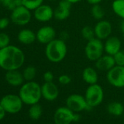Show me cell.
I'll use <instances>...</instances> for the list:
<instances>
[{
	"mask_svg": "<svg viewBox=\"0 0 124 124\" xmlns=\"http://www.w3.org/2000/svg\"><path fill=\"white\" fill-rule=\"evenodd\" d=\"M120 30H121L122 34L124 37V19H123V21L120 23Z\"/></svg>",
	"mask_w": 124,
	"mask_h": 124,
	"instance_id": "cell-37",
	"label": "cell"
},
{
	"mask_svg": "<svg viewBox=\"0 0 124 124\" xmlns=\"http://www.w3.org/2000/svg\"><path fill=\"white\" fill-rule=\"evenodd\" d=\"M10 36L5 32H0V49L4 48L10 45Z\"/></svg>",
	"mask_w": 124,
	"mask_h": 124,
	"instance_id": "cell-28",
	"label": "cell"
},
{
	"mask_svg": "<svg viewBox=\"0 0 124 124\" xmlns=\"http://www.w3.org/2000/svg\"><path fill=\"white\" fill-rule=\"evenodd\" d=\"M13 1V0H0V3L7 8Z\"/></svg>",
	"mask_w": 124,
	"mask_h": 124,
	"instance_id": "cell-34",
	"label": "cell"
},
{
	"mask_svg": "<svg viewBox=\"0 0 124 124\" xmlns=\"http://www.w3.org/2000/svg\"><path fill=\"white\" fill-rule=\"evenodd\" d=\"M58 83L63 85H69L72 82V78L70 75L64 74L61 75L58 77Z\"/></svg>",
	"mask_w": 124,
	"mask_h": 124,
	"instance_id": "cell-30",
	"label": "cell"
},
{
	"mask_svg": "<svg viewBox=\"0 0 124 124\" xmlns=\"http://www.w3.org/2000/svg\"><path fill=\"white\" fill-rule=\"evenodd\" d=\"M67 1H69L70 3H72L73 5V4H76V3H78V2H81L82 0H67Z\"/></svg>",
	"mask_w": 124,
	"mask_h": 124,
	"instance_id": "cell-38",
	"label": "cell"
},
{
	"mask_svg": "<svg viewBox=\"0 0 124 124\" xmlns=\"http://www.w3.org/2000/svg\"><path fill=\"white\" fill-rule=\"evenodd\" d=\"M23 103L21 97L15 94L5 95L0 101V104L4 107L6 112L9 113H17L21 111Z\"/></svg>",
	"mask_w": 124,
	"mask_h": 124,
	"instance_id": "cell-6",
	"label": "cell"
},
{
	"mask_svg": "<svg viewBox=\"0 0 124 124\" xmlns=\"http://www.w3.org/2000/svg\"><path fill=\"white\" fill-rule=\"evenodd\" d=\"M37 40L43 45H47L55 39L56 32L53 27L50 26H44L38 29L36 33Z\"/></svg>",
	"mask_w": 124,
	"mask_h": 124,
	"instance_id": "cell-13",
	"label": "cell"
},
{
	"mask_svg": "<svg viewBox=\"0 0 124 124\" xmlns=\"http://www.w3.org/2000/svg\"><path fill=\"white\" fill-rule=\"evenodd\" d=\"M81 35L85 40H87V42L96 37L94 29L89 26H85L83 27V29H81Z\"/></svg>",
	"mask_w": 124,
	"mask_h": 124,
	"instance_id": "cell-26",
	"label": "cell"
},
{
	"mask_svg": "<svg viewBox=\"0 0 124 124\" xmlns=\"http://www.w3.org/2000/svg\"><path fill=\"white\" fill-rule=\"evenodd\" d=\"M10 24V19L7 17L0 18V29H5Z\"/></svg>",
	"mask_w": 124,
	"mask_h": 124,
	"instance_id": "cell-32",
	"label": "cell"
},
{
	"mask_svg": "<svg viewBox=\"0 0 124 124\" xmlns=\"http://www.w3.org/2000/svg\"><path fill=\"white\" fill-rule=\"evenodd\" d=\"M23 5V1L22 0H13V1L10 4V5L7 8L8 10L12 11L14 9L20 7V6H22Z\"/></svg>",
	"mask_w": 124,
	"mask_h": 124,
	"instance_id": "cell-31",
	"label": "cell"
},
{
	"mask_svg": "<svg viewBox=\"0 0 124 124\" xmlns=\"http://www.w3.org/2000/svg\"><path fill=\"white\" fill-rule=\"evenodd\" d=\"M72 5V4L67 0H61L54 10V18L59 21L67 20L71 14Z\"/></svg>",
	"mask_w": 124,
	"mask_h": 124,
	"instance_id": "cell-14",
	"label": "cell"
},
{
	"mask_svg": "<svg viewBox=\"0 0 124 124\" xmlns=\"http://www.w3.org/2000/svg\"><path fill=\"white\" fill-rule=\"evenodd\" d=\"M109 83L115 88L124 87V66L115 65L107 72Z\"/></svg>",
	"mask_w": 124,
	"mask_h": 124,
	"instance_id": "cell-9",
	"label": "cell"
},
{
	"mask_svg": "<svg viewBox=\"0 0 124 124\" xmlns=\"http://www.w3.org/2000/svg\"><path fill=\"white\" fill-rule=\"evenodd\" d=\"M48 1H57V0H48Z\"/></svg>",
	"mask_w": 124,
	"mask_h": 124,
	"instance_id": "cell-39",
	"label": "cell"
},
{
	"mask_svg": "<svg viewBox=\"0 0 124 124\" xmlns=\"http://www.w3.org/2000/svg\"><path fill=\"white\" fill-rule=\"evenodd\" d=\"M34 17L39 22L46 23L54 18V10L50 5L42 4L34 10Z\"/></svg>",
	"mask_w": 124,
	"mask_h": 124,
	"instance_id": "cell-12",
	"label": "cell"
},
{
	"mask_svg": "<svg viewBox=\"0 0 124 124\" xmlns=\"http://www.w3.org/2000/svg\"><path fill=\"white\" fill-rule=\"evenodd\" d=\"M112 8L115 15L124 19V0H114Z\"/></svg>",
	"mask_w": 124,
	"mask_h": 124,
	"instance_id": "cell-23",
	"label": "cell"
},
{
	"mask_svg": "<svg viewBox=\"0 0 124 124\" xmlns=\"http://www.w3.org/2000/svg\"><path fill=\"white\" fill-rule=\"evenodd\" d=\"M121 41L118 37L110 36L107 39H105L104 43V52L107 54L114 56L118 51L121 50Z\"/></svg>",
	"mask_w": 124,
	"mask_h": 124,
	"instance_id": "cell-17",
	"label": "cell"
},
{
	"mask_svg": "<svg viewBox=\"0 0 124 124\" xmlns=\"http://www.w3.org/2000/svg\"><path fill=\"white\" fill-rule=\"evenodd\" d=\"M22 1L23 5L24 7H26L31 11H34L35 9L43 4L44 0H22Z\"/></svg>",
	"mask_w": 124,
	"mask_h": 124,
	"instance_id": "cell-27",
	"label": "cell"
},
{
	"mask_svg": "<svg viewBox=\"0 0 124 124\" xmlns=\"http://www.w3.org/2000/svg\"><path fill=\"white\" fill-rule=\"evenodd\" d=\"M19 96L26 104H37L42 98L41 86L33 80L27 81L22 85L19 91Z\"/></svg>",
	"mask_w": 124,
	"mask_h": 124,
	"instance_id": "cell-3",
	"label": "cell"
},
{
	"mask_svg": "<svg viewBox=\"0 0 124 124\" xmlns=\"http://www.w3.org/2000/svg\"><path fill=\"white\" fill-rule=\"evenodd\" d=\"M88 2V3H89L91 5H97V4H100L103 0H86Z\"/></svg>",
	"mask_w": 124,
	"mask_h": 124,
	"instance_id": "cell-36",
	"label": "cell"
},
{
	"mask_svg": "<svg viewBox=\"0 0 124 124\" xmlns=\"http://www.w3.org/2000/svg\"><path fill=\"white\" fill-rule=\"evenodd\" d=\"M5 109H4V107L0 104V120L2 119H3L5 116Z\"/></svg>",
	"mask_w": 124,
	"mask_h": 124,
	"instance_id": "cell-35",
	"label": "cell"
},
{
	"mask_svg": "<svg viewBox=\"0 0 124 124\" xmlns=\"http://www.w3.org/2000/svg\"><path fill=\"white\" fill-rule=\"evenodd\" d=\"M25 62V54L18 47L13 45L0 49V68L5 71L17 70Z\"/></svg>",
	"mask_w": 124,
	"mask_h": 124,
	"instance_id": "cell-1",
	"label": "cell"
},
{
	"mask_svg": "<svg viewBox=\"0 0 124 124\" xmlns=\"http://www.w3.org/2000/svg\"><path fill=\"white\" fill-rule=\"evenodd\" d=\"M85 98L88 104L91 107H96L101 104L104 99V90L98 83L89 85L85 93Z\"/></svg>",
	"mask_w": 124,
	"mask_h": 124,
	"instance_id": "cell-5",
	"label": "cell"
},
{
	"mask_svg": "<svg viewBox=\"0 0 124 124\" xmlns=\"http://www.w3.org/2000/svg\"><path fill=\"white\" fill-rule=\"evenodd\" d=\"M124 111V107L119 101L110 102L107 106V112L114 116H120Z\"/></svg>",
	"mask_w": 124,
	"mask_h": 124,
	"instance_id": "cell-21",
	"label": "cell"
},
{
	"mask_svg": "<svg viewBox=\"0 0 124 124\" xmlns=\"http://www.w3.org/2000/svg\"><path fill=\"white\" fill-rule=\"evenodd\" d=\"M42 96L47 101H54L59 95L58 86L53 82H45L41 86Z\"/></svg>",
	"mask_w": 124,
	"mask_h": 124,
	"instance_id": "cell-15",
	"label": "cell"
},
{
	"mask_svg": "<svg viewBox=\"0 0 124 124\" xmlns=\"http://www.w3.org/2000/svg\"><path fill=\"white\" fill-rule=\"evenodd\" d=\"M22 74L26 82L32 81L37 75V69L33 66H28L23 70Z\"/></svg>",
	"mask_w": 124,
	"mask_h": 124,
	"instance_id": "cell-25",
	"label": "cell"
},
{
	"mask_svg": "<svg viewBox=\"0 0 124 124\" xmlns=\"http://www.w3.org/2000/svg\"><path fill=\"white\" fill-rule=\"evenodd\" d=\"M104 48L102 40L95 37L87 42L85 47L86 58L91 61H96L104 55Z\"/></svg>",
	"mask_w": 124,
	"mask_h": 124,
	"instance_id": "cell-4",
	"label": "cell"
},
{
	"mask_svg": "<svg viewBox=\"0 0 124 124\" xmlns=\"http://www.w3.org/2000/svg\"><path fill=\"white\" fill-rule=\"evenodd\" d=\"M82 78L83 80L88 85L96 84L97 83L99 80V76L96 70L91 67H88L83 70L82 73Z\"/></svg>",
	"mask_w": 124,
	"mask_h": 124,
	"instance_id": "cell-20",
	"label": "cell"
},
{
	"mask_svg": "<svg viewBox=\"0 0 124 124\" xmlns=\"http://www.w3.org/2000/svg\"><path fill=\"white\" fill-rule=\"evenodd\" d=\"M67 107L74 112H80L91 108L87 103L85 96L80 94L73 93L70 95L66 101Z\"/></svg>",
	"mask_w": 124,
	"mask_h": 124,
	"instance_id": "cell-8",
	"label": "cell"
},
{
	"mask_svg": "<svg viewBox=\"0 0 124 124\" xmlns=\"http://www.w3.org/2000/svg\"><path fill=\"white\" fill-rule=\"evenodd\" d=\"M42 108L41 105H39L38 103L31 105V107L29 110V115L32 120L39 119L42 115Z\"/></svg>",
	"mask_w": 124,
	"mask_h": 124,
	"instance_id": "cell-24",
	"label": "cell"
},
{
	"mask_svg": "<svg viewBox=\"0 0 124 124\" xmlns=\"http://www.w3.org/2000/svg\"><path fill=\"white\" fill-rule=\"evenodd\" d=\"M18 40L23 45H31L37 40L36 33L29 29H23L18 34Z\"/></svg>",
	"mask_w": 124,
	"mask_h": 124,
	"instance_id": "cell-19",
	"label": "cell"
},
{
	"mask_svg": "<svg viewBox=\"0 0 124 124\" xmlns=\"http://www.w3.org/2000/svg\"><path fill=\"white\" fill-rule=\"evenodd\" d=\"M75 112L67 107H58L53 116L55 124H71L75 122Z\"/></svg>",
	"mask_w": 124,
	"mask_h": 124,
	"instance_id": "cell-10",
	"label": "cell"
},
{
	"mask_svg": "<svg viewBox=\"0 0 124 124\" xmlns=\"http://www.w3.org/2000/svg\"><path fill=\"white\" fill-rule=\"evenodd\" d=\"M5 80L7 83L12 86H19L23 85L25 80L22 72L17 70L7 71L5 74Z\"/></svg>",
	"mask_w": 124,
	"mask_h": 124,
	"instance_id": "cell-18",
	"label": "cell"
},
{
	"mask_svg": "<svg viewBox=\"0 0 124 124\" xmlns=\"http://www.w3.org/2000/svg\"><path fill=\"white\" fill-rule=\"evenodd\" d=\"M45 54L47 59L52 63H60L66 58L67 45L64 39H54L46 45Z\"/></svg>",
	"mask_w": 124,
	"mask_h": 124,
	"instance_id": "cell-2",
	"label": "cell"
},
{
	"mask_svg": "<svg viewBox=\"0 0 124 124\" xmlns=\"http://www.w3.org/2000/svg\"><path fill=\"white\" fill-rule=\"evenodd\" d=\"M48 124H53V123H48ZM54 124H55V123H54Z\"/></svg>",
	"mask_w": 124,
	"mask_h": 124,
	"instance_id": "cell-40",
	"label": "cell"
},
{
	"mask_svg": "<svg viewBox=\"0 0 124 124\" xmlns=\"http://www.w3.org/2000/svg\"><path fill=\"white\" fill-rule=\"evenodd\" d=\"M91 14L95 20L99 21L104 19L105 16V11L100 4H97L92 5L91 8Z\"/></svg>",
	"mask_w": 124,
	"mask_h": 124,
	"instance_id": "cell-22",
	"label": "cell"
},
{
	"mask_svg": "<svg viewBox=\"0 0 124 124\" xmlns=\"http://www.w3.org/2000/svg\"><path fill=\"white\" fill-rule=\"evenodd\" d=\"M43 79L45 82H53L54 80V75L50 71H47L43 75Z\"/></svg>",
	"mask_w": 124,
	"mask_h": 124,
	"instance_id": "cell-33",
	"label": "cell"
},
{
	"mask_svg": "<svg viewBox=\"0 0 124 124\" xmlns=\"http://www.w3.org/2000/svg\"><path fill=\"white\" fill-rule=\"evenodd\" d=\"M94 32L96 38L101 40H105L109 37L112 32V26L107 20L99 21L94 26Z\"/></svg>",
	"mask_w": 124,
	"mask_h": 124,
	"instance_id": "cell-11",
	"label": "cell"
},
{
	"mask_svg": "<svg viewBox=\"0 0 124 124\" xmlns=\"http://www.w3.org/2000/svg\"><path fill=\"white\" fill-rule=\"evenodd\" d=\"M31 10L22 5L11 11L10 21L16 25L25 26L31 21Z\"/></svg>",
	"mask_w": 124,
	"mask_h": 124,
	"instance_id": "cell-7",
	"label": "cell"
},
{
	"mask_svg": "<svg viewBox=\"0 0 124 124\" xmlns=\"http://www.w3.org/2000/svg\"><path fill=\"white\" fill-rule=\"evenodd\" d=\"M116 65L113 55L107 54L103 55L96 61H95V66L96 70L101 72H108Z\"/></svg>",
	"mask_w": 124,
	"mask_h": 124,
	"instance_id": "cell-16",
	"label": "cell"
},
{
	"mask_svg": "<svg viewBox=\"0 0 124 124\" xmlns=\"http://www.w3.org/2000/svg\"><path fill=\"white\" fill-rule=\"evenodd\" d=\"M114 58L115 61L116 65L118 66H124V50H120L118 51L115 55Z\"/></svg>",
	"mask_w": 124,
	"mask_h": 124,
	"instance_id": "cell-29",
	"label": "cell"
}]
</instances>
